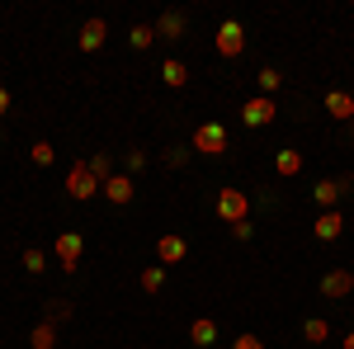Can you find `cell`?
<instances>
[{
	"label": "cell",
	"mask_w": 354,
	"mask_h": 349,
	"mask_svg": "<svg viewBox=\"0 0 354 349\" xmlns=\"http://www.w3.org/2000/svg\"><path fill=\"white\" fill-rule=\"evenodd\" d=\"M66 194H71L76 203H90L95 194H104V185L90 175V165H85V161H76L71 170H66Z\"/></svg>",
	"instance_id": "1"
},
{
	"label": "cell",
	"mask_w": 354,
	"mask_h": 349,
	"mask_svg": "<svg viewBox=\"0 0 354 349\" xmlns=\"http://www.w3.org/2000/svg\"><path fill=\"white\" fill-rule=\"evenodd\" d=\"M245 213H250V198H245V189H222V194H218V217L227 222V227L245 222Z\"/></svg>",
	"instance_id": "2"
},
{
	"label": "cell",
	"mask_w": 354,
	"mask_h": 349,
	"mask_svg": "<svg viewBox=\"0 0 354 349\" xmlns=\"http://www.w3.org/2000/svg\"><path fill=\"white\" fill-rule=\"evenodd\" d=\"M194 151L222 156V151H227V128H222V123H198V128H194Z\"/></svg>",
	"instance_id": "3"
},
{
	"label": "cell",
	"mask_w": 354,
	"mask_h": 349,
	"mask_svg": "<svg viewBox=\"0 0 354 349\" xmlns=\"http://www.w3.org/2000/svg\"><path fill=\"white\" fill-rule=\"evenodd\" d=\"M53 255H57V265L71 274V269L81 265V255H85V236H81V232H62L57 245H53Z\"/></svg>",
	"instance_id": "4"
},
{
	"label": "cell",
	"mask_w": 354,
	"mask_h": 349,
	"mask_svg": "<svg viewBox=\"0 0 354 349\" xmlns=\"http://www.w3.org/2000/svg\"><path fill=\"white\" fill-rule=\"evenodd\" d=\"M274 113H279V104H274L270 95H255V100H245V104H241V123H245V128H270Z\"/></svg>",
	"instance_id": "5"
},
{
	"label": "cell",
	"mask_w": 354,
	"mask_h": 349,
	"mask_svg": "<svg viewBox=\"0 0 354 349\" xmlns=\"http://www.w3.org/2000/svg\"><path fill=\"white\" fill-rule=\"evenodd\" d=\"M218 53L222 57H241L245 53V28L236 24V19H227V24L218 28Z\"/></svg>",
	"instance_id": "6"
},
{
	"label": "cell",
	"mask_w": 354,
	"mask_h": 349,
	"mask_svg": "<svg viewBox=\"0 0 354 349\" xmlns=\"http://www.w3.org/2000/svg\"><path fill=\"white\" fill-rule=\"evenodd\" d=\"M345 189H354V175L350 180H322V185L312 189V198H317V208H335V203H340V194H345Z\"/></svg>",
	"instance_id": "7"
},
{
	"label": "cell",
	"mask_w": 354,
	"mask_h": 349,
	"mask_svg": "<svg viewBox=\"0 0 354 349\" xmlns=\"http://www.w3.org/2000/svg\"><path fill=\"white\" fill-rule=\"evenodd\" d=\"M104 33H109V24H104V19H85V24H81V38H76V43H81V53H100V48H104Z\"/></svg>",
	"instance_id": "8"
},
{
	"label": "cell",
	"mask_w": 354,
	"mask_h": 349,
	"mask_svg": "<svg viewBox=\"0 0 354 349\" xmlns=\"http://www.w3.org/2000/svg\"><path fill=\"white\" fill-rule=\"evenodd\" d=\"M322 293L326 297H350L354 293V274L350 269H330L326 279H322Z\"/></svg>",
	"instance_id": "9"
},
{
	"label": "cell",
	"mask_w": 354,
	"mask_h": 349,
	"mask_svg": "<svg viewBox=\"0 0 354 349\" xmlns=\"http://www.w3.org/2000/svg\"><path fill=\"white\" fill-rule=\"evenodd\" d=\"M326 113H330V118H340V123H350V118H354V95H350V90H330V95H326Z\"/></svg>",
	"instance_id": "10"
},
{
	"label": "cell",
	"mask_w": 354,
	"mask_h": 349,
	"mask_svg": "<svg viewBox=\"0 0 354 349\" xmlns=\"http://www.w3.org/2000/svg\"><path fill=\"white\" fill-rule=\"evenodd\" d=\"M156 38H165V43L185 38V15H180V10H165L161 19H156Z\"/></svg>",
	"instance_id": "11"
},
{
	"label": "cell",
	"mask_w": 354,
	"mask_h": 349,
	"mask_svg": "<svg viewBox=\"0 0 354 349\" xmlns=\"http://www.w3.org/2000/svg\"><path fill=\"white\" fill-rule=\"evenodd\" d=\"M340 232H345V213H322L317 217V241H340Z\"/></svg>",
	"instance_id": "12"
},
{
	"label": "cell",
	"mask_w": 354,
	"mask_h": 349,
	"mask_svg": "<svg viewBox=\"0 0 354 349\" xmlns=\"http://www.w3.org/2000/svg\"><path fill=\"white\" fill-rule=\"evenodd\" d=\"M156 255H161V265H180L189 255V245H185V236H161L156 241Z\"/></svg>",
	"instance_id": "13"
},
{
	"label": "cell",
	"mask_w": 354,
	"mask_h": 349,
	"mask_svg": "<svg viewBox=\"0 0 354 349\" xmlns=\"http://www.w3.org/2000/svg\"><path fill=\"white\" fill-rule=\"evenodd\" d=\"M104 198L118 203V208H123V203H133V180H128V175H113L109 185H104Z\"/></svg>",
	"instance_id": "14"
},
{
	"label": "cell",
	"mask_w": 354,
	"mask_h": 349,
	"mask_svg": "<svg viewBox=\"0 0 354 349\" xmlns=\"http://www.w3.org/2000/svg\"><path fill=\"white\" fill-rule=\"evenodd\" d=\"M189 340H194V345H198V349H208V345H218V326L208 321V317H198V321H194V326H189Z\"/></svg>",
	"instance_id": "15"
},
{
	"label": "cell",
	"mask_w": 354,
	"mask_h": 349,
	"mask_svg": "<svg viewBox=\"0 0 354 349\" xmlns=\"http://www.w3.org/2000/svg\"><path fill=\"white\" fill-rule=\"evenodd\" d=\"M28 345H33V349H53L57 345V326L53 321H38V326H33V335H28Z\"/></svg>",
	"instance_id": "16"
},
{
	"label": "cell",
	"mask_w": 354,
	"mask_h": 349,
	"mask_svg": "<svg viewBox=\"0 0 354 349\" xmlns=\"http://www.w3.org/2000/svg\"><path fill=\"white\" fill-rule=\"evenodd\" d=\"M161 81L170 85V90H180V85L189 81V66H185V62H165V66H161Z\"/></svg>",
	"instance_id": "17"
},
{
	"label": "cell",
	"mask_w": 354,
	"mask_h": 349,
	"mask_svg": "<svg viewBox=\"0 0 354 349\" xmlns=\"http://www.w3.org/2000/svg\"><path fill=\"white\" fill-rule=\"evenodd\" d=\"M326 335H330V326L322 321V317H312V321H302V340H307V345H322Z\"/></svg>",
	"instance_id": "18"
},
{
	"label": "cell",
	"mask_w": 354,
	"mask_h": 349,
	"mask_svg": "<svg viewBox=\"0 0 354 349\" xmlns=\"http://www.w3.org/2000/svg\"><path fill=\"white\" fill-rule=\"evenodd\" d=\"M161 288H165V265L142 269V293H161Z\"/></svg>",
	"instance_id": "19"
},
{
	"label": "cell",
	"mask_w": 354,
	"mask_h": 349,
	"mask_svg": "<svg viewBox=\"0 0 354 349\" xmlns=\"http://www.w3.org/2000/svg\"><path fill=\"white\" fill-rule=\"evenodd\" d=\"M274 165H279V175H302V151H279Z\"/></svg>",
	"instance_id": "20"
},
{
	"label": "cell",
	"mask_w": 354,
	"mask_h": 349,
	"mask_svg": "<svg viewBox=\"0 0 354 349\" xmlns=\"http://www.w3.org/2000/svg\"><path fill=\"white\" fill-rule=\"evenodd\" d=\"M85 165H90V175H95L100 185H109V180H113V161H109V156H90Z\"/></svg>",
	"instance_id": "21"
},
{
	"label": "cell",
	"mask_w": 354,
	"mask_h": 349,
	"mask_svg": "<svg viewBox=\"0 0 354 349\" xmlns=\"http://www.w3.org/2000/svg\"><path fill=\"white\" fill-rule=\"evenodd\" d=\"M279 85H283V76H279V71H274V66H265V71H260V95H279Z\"/></svg>",
	"instance_id": "22"
},
{
	"label": "cell",
	"mask_w": 354,
	"mask_h": 349,
	"mask_svg": "<svg viewBox=\"0 0 354 349\" xmlns=\"http://www.w3.org/2000/svg\"><path fill=\"white\" fill-rule=\"evenodd\" d=\"M24 269H28V274H43V269H48V255H43L38 245H28V250H24Z\"/></svg>",
	"instance_id": "23"
},
{
	"label": "cell",
	"mask_w": 354,
	"mask_h": 349,
	"mask_svg": "<svg viewBox=\"0 0 354 349\" xmlns=\"http://www.w3.org/2000/svg\"><path fill=\"white\" fill-rule=\"evenodd\" d=\"M128 43H133L137 53H142V48H151V43H156V28H147V24L133 28V33H128Z\"/></svg>",
	"instance_id": "24"
},
{
	"label": "cell",
	"mask_w": 354,
	"mask_h": 349,
	"mask_svg": "<svg viewBox=\"0 0 354 349\" xmlns=\"http://www.w3.org/2000/svg\"><path fill=\"white\" fill-rule=\"evenodd\" d=\"M28 156H33V165H53V142H33V147H28Z\"/></svg>",
	"instance_id": "25"
},
{
	"label": "cell",
	"mask_w": 354,
	"mask_h": 349,
	"mask_svg": "<svg viewBox=\"0 0 354 349\" xmlns=\"http://www.w3.org/2000/svg\"><path fill=\"white\" fill-rule=\"evenodd\" d=\"M66 317H71V302H62V297H57V302H48V321H66Z\"/></svg>",
	"instance_id": "26"
},
{
	"label": "cell",
	"mask_w": 354,
	"mask_h": 349,
	"mask_svg": "<svg viewBox=\"0 0 354 349\" xmlns=\"http://www.w3.org/2000/svg\"><path fill=\"white\" fill-rule=\"evenodd\" d=\"M232 349H265V340H255V335H236Z\"/></svg>",
	"instance_id": "27"
},
{
	"label": "cell",
	"mask_w": 354,
	"mask_h": 349,
	"mask_svg": "<svg viewBox=\"0 0 354 349\" xmlns=\"http://www.w3.org/2000/svg\"><path fill=\"white\" fill-rule=\"evenodd\" d=\"M232 236H236V241H250V236H255V227H250V222H236V227H232Z\"/></svg>",
	"instance_id": "28"
},
{
	"label": "cell",
	"mask_w": 354,
	"mask_h": 349,
	"mask_svg": "<svg viewBox=\"0 0 354 349\" xmlns=\"http://www.w3.org/2000/svg\"><path fill=\"white\" fill-rule=\"evenodd\" d=\"M165 161H170V165H185V161H189V147H175V151H170Z\"/></svg>",
	"instance_id": "29"
},
{
	"label": "cell",
	"mask_w": 354,
	"mask_h": 349,
	"mask_svg": "<svg viewBox=\"0 0 354 349\" xmlns=\"http://www.w3.org/2000/svg\"><path fill=\"white\" fill-rule=\"evenodd\" d=\"M5 113H10V90L0 85V118H5Z\"/></svg>",
	"instance_id": "30"
},
{
	"label": "cell",
	"mask_w": 354,
	"mask_h": 349,
	"mask_svg": "<svg viewBox=\"0 0 354 349\" xmlns=\"http://www.w3.org/2000/svg\"><path fill=\"white\" fill-rule=\"evenodd\" d=\"M345 349H354V330H350V335H345Z\"/></svg>",
	"instance_id": "31"
}]
</instances>
